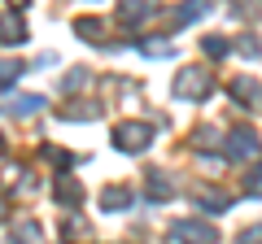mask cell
Wrapping results in <instances>:
<instances>
[{
    "mask_svg": "<svg viewBox=\"0 0 262 244\" xmlns=\"http://www.w3.org/2000/svg\"><path fill=\"white\" fill-rule=\"evenodd\" d=\"M170 92H175V101L196 105V101H206V96L214 92V75H210L206 66H184L175 75V83H170Z\"/></svg>",
    "mask_w": 262,
    "mask_h": 244,
    "instance_id": "obj_1",
    "label": "cell"
},
{
    "mask_svg": "<svg viewBox=\"0 0 262 244\" xmlns=\"http://www.w3.org/2000/svg\"><path fill=\"white\" fill-rule=\"evenodd\" d=\"M223 153H227V161H258L262 157V140L249 127H236V131L223 135Z\"/></svg>",
    "mask_w": 262,
    "mask_h": 244,
    "instance_id": "obj_2",
    "label": "cell"
},
{
    "mask_svg": "<svg viewBox=\"0 0 262 244\" xmlns=\"http://www.w3.org/2000/svg\"><path fill=\"white\" fill-rule=\"evenodd\" d=\"M149 144H153L149 122H118V127H114V149L118 153H144Z\"/></svg>",
    "mask_w": 262,
    "mask_h": 244,
    "instance_id": "obj_3",
    "label": "cell"
},
{
    "mask_svg": "<svg viewBox=\"0 0 262 244\" xmlns=\"http://www.w3.org/2000/svg\"><path fill=\"white\" fill-rule=\"evenodd\" d=\"M170 240L175 244H214V227L201 223V218H179V223H170Z\"/></svg>",
    "mask_w": 262,
    "mask_h": 244,
    "instance_id": "obj_4",
    "label": "cell"
},
{
    "mask_svg": "<svg viewBox=\"0 0 262 244\" xmlns=\"http://www.w3.org/2000/svg\"><path fill=\"white\" fill-rule=\"evenodd\" d=\"M227 96H232L241 109H249V113H262V83L258 79H249V75H236L232 83H227Z\"/></svg>",
    "mask_w": 262,
    "mask_h": 244,
    "instance_id": "obj_5",
    "label": "cell"
},
{
    "mask_svg": "<svg viewBox=\"0 0 262 244\" xmlns=\"http://www.w3.org/2000/svg\"><path fill=\"white\" fill-rule=\"evenodd\" d=\"M170 197H175V183H170L166 170H162V166L144 170V201H149V205H166Z\"/></svg>",
    "mask_w": 262,
    "mask_h": 244,
    "instance_id": "obj_6",
    "label": "cell"
},
{
    "mask_svg": "<svg viewBox=\"0 0 262 244\" xmlns=\"http://www.w3.org/2000/svg\"><path fill=\"white\" fill-rule=\"evenodd\" d=\"M27 44V22H22V13H0V48H18Z\"/></svg>",
    "mask_w": 262,
    "mask_h": 244,
    "instance_id": "obj_7",
    "label": "cell"
},
{
    "mask_svg": "<svg viewBox=\"0 0 262 244\" xmlns=\"http://www.w3.org/2000/svg\"><path fill=\"white\" fill-rule=\"evenodd\" d=\"M53 192H57V201H61L66 209H79V205H83V183H79L75 175H66V170L53 179Z\"/></svg>",
    "mask_w": 262,
    "mask_h": 244,
    "instance_id": "obj_8",
    "label": "cell"
},
{
    "mask_svg": "<svg viewBox=\"0 0 262 244\" xmlns=\"http://www.w3.org/2000/svg\"><path fill=\"white\" fill-rule=\"evenodd\" d=\"M153 13H158V0H118V22H127V27L153 18Z\"/></svg>",
    "mask_w": 262,
    "mask_h": 244,
    "instance_id": "obj_9",
    "label": "cell"
},
{
    "mask_svg": "<svg viewBox=\"0 0 262 244\" xmlns=\"http://www.w3.org/2000/svg\"><path fill=\"white\" fill-rule=\"evenodd\" d=\"M127 205H131V188H122V183H110V188H101V209H110V214H122Z\"/></svg>",
    "mask_w": 262,
    "mask_h": 244,
    "instance_id": "obj_10",
    "label": "cell"
},
{
    "mask_svg": "<svg viewBox=\"0 0 262 244\" xmlns=\"http://www.w3.org/2000/svg\"><path fill=\"white\" fill-rule=\"evenodd\" d=\"M5 109H9L13 118H31V113H39V109H44V96H39V92H27V96H13V101L5 105Z\"/></svg>",
    "mask_w": 262,
    "mask_h": 244,
    "instance_id": "obj_11",
    "label": "cell"
},
{
    "mask_svg": "<svg viewBox=\"0 0 262 244\" xmlns=\"http://www.w3.org/2000/svg\"><path fill=\"white\" fill-rule=\"evenodd\" d=\"M196 205L206 209V214H227V209H232V201H227L219 188H210V192H196Z\"/></svg>",
    "mask_w": 262,
    "mask_h": 244,
    "instance_id": "obj_12",
    "label": "cell"
},
{
    "mask_svg": "<svg viewBox=\"0 0 262 244\" xmlns=\"http://www.w3.org/2000/svg\"><path fill=\"white\" fill-rule=\"evenodd\" d=\"M201 13H210V0H188V5H179V13H175V27H188V22H196Z\"/></svg>",
    "mask_w": 262,
    "mask_h": 244,
    "instance_id": "obj_13",
    "label": "cell"
},
{
    "mask_svg": "<svg viewBox=\"0 0 262 244\" xmlns=\"http://www.w3.org/2000/svg\"><path fill=\"white\" fill-rule=\"evenodd\" d=\"M61 118L66 122H92V118H101V105H61Z\"/></svg>",
    "mask_w": 262,
    "mask_h": 244,
    "instance_id": "obj_14",
    "label": "cell"
},
{
    "mask_svg": "<svg viewBox=\"0 0 262 244\" xmlns=\"http://www.w3.org/2000/svg\"><path fill=\"white\" fill-rule=\"evenodd\" d=\"M61 235H66V240H70V235L88 240V235H92V227L83 223V214H79V209H70V214H66V223H61Z\"/></svg>",
    "mask_w": 262,
    "mask_h": 244,
    "instance_id": "obj_15",
    "label": "cell"
},
{
    "mask_svg": "<svg viewBox=\"0 0 262 244\" xmlns=\"http://www.w3.org/2000/svg\"><path fill=\"white\" fill-rule=\"evenodd\" d=\"M22 75H27V66H22V61H0V92H9Z\"/></svg>",
    "mask_w": 262,
    "mask_h": 244,
    "instance_id": "obj_16",
    "label": "cell"
},
{
    "mask_svg": "<svg viewBox=\"0 0 262 244\" xmlns=\"http://www.w3.org/2000/svg\"><path fill=\"white\" fill-rule=\"evenodd\" d=\"M245 197H253V201H262V161H253V170H245Z\"/></svg>",
    "mask_w": 262,
    "mask_h": 244,
    "instance_id": "obj_17",
    "label": "cell"
},
{
    "mask_svg": "<svg viewBox=\"0 0 262 244\" xmlns=\"http://www.w3.org/2000/svg\"><path fill=\"white\" fill-rule=\"evenodd\" d=\"M136 48H140L144 57H170V53H175L170 39H136Z\"/></svg>",
    "mask_w": 262,
    "mask_h": 244,
    "instance_id": "obj_18",
    "label": "cell"
},
{
    "mask_svg": "<svg viewBox=\"0 0 262 244\" xmlns=\"http://www.w3.org/2000/svg\"><path fill=\"white\" fill-rule=\"evenodd\" d=\"M201 53H206V57H214V61H223V57L232 53V44H227L223 35H206V39H201Z\"/></svg>",
    "mask_w": 262,
    "mask_h": 244,
    "instance_id": "obj_19",
    "label": "cell"
},
{
    "mask_svg": "<svg viewBox=\"0 0 262 244\" xmlns=\"http://www.w3.org/2000/svg\"><path fill=\"white\" fill-rule=\"evenodd\" d=\"M35 240H39V223H31V218L13 223V244H35Z\"/></svg>",
    "mask_w": 262,
    "mask_h": 244,
    "instance_id": "obj_20",
    "label": "cell"
},
{
    "mask_svg": "<svg viewBox=\"0 0 262 244\" xmlns=\"http://www.w3.org/2000/svg\"><path fill=\"white\" fill-rule=\"evenodd\" d=\"M75 31H79V39H88V44H105L101 22H92V18H79V22H75Z\"/></svg>",
    "mask_w": 262,
    "mask_h": 244,
    "instance_id": "obj_21",
    "label": "cell"
},
{
    "mask_svg": "<svg viewBox=\"0 0 262 244\" xmlns=\"http://www.w3.org/2000/svg\"><path fill=\"white\" fill-rule=\"evenodd\" d=\"M83 83H88V70H70V75L61 79V87H66V92H79Z\"/></svg>",
    "mask_w": 262,
    "mask_h": 244,
    "instance_id": "obj_22",
    "label": "cell"
},
{
    "mask_svg": "<svg viewBox=\"0 0 262 244\" xmlns=\"http://www.w3.org/2000/svg\"><path fill=\"white\" fill-rule=\"evenodd\" d=\"M236 244H262V223H253V227H245V231L236 235Z\"/></svg>",
    "mask_w": 262,
    "mask_h": 244,
    "instance_id": "obj_23",
    "label": "cell"
},
{
    "mask_svg": "<svg viewBox=\"0 0 262 244\" xmlns=\"http://www.w3.org/2000/svg\"><path fill=\"white\" fill-rule=\"evenodd\" d=\"M192 144H196V149H206V144H210V149H214V144H223V140H219V131H210V127H201Z\"/></svg>",
    "mask_w": 262,
    "mask_h": 244,
    "instance_id": "obj_24",
    "label": "cell"
},
{
    "mask_svg": "<svg viewBox=\"0 0 262 244\" xmlns=\"http://www.w3.org/2000/svg\"><path fill=\"white\" fill-rule=\"evenodd\" d=\"M44 157H48V161H57V166H66V170L79 161V157H70V153H61V149H44Z\"/></svg>",
    "mask_w": 262,
    "mask_h": 244,
    "instance_id": "obj_25",
    "label": "cell"
},
{
    "mask_svg": "<svg viewBox=\"0 0 262 244\" xmlns=\"http://www.w3.org/2000/svg\"><path fill=\"white\" fill-rule=\"evenodd\" d=\"M236 53H241V57H258V53H262V44H258L253 35H245L241 44H236Z\"/></svg>",
    "mask_w": 262,
    "mask_h": 244,
    "instance_id": "obj_26",
    "label": "cell"
},
{
    "mask_svg": "<svg viewBox=\"0 0 262 244\" xmlns=\"http://www.w3.org/2000/svg\"><path fill=\"white\" fill-rule=\"evenodd\" d=\"M258 5H262V0H232V13L245 18V13H258Z\"/></svg>",
    "mask_w": 262,
    "mask_h": 244,
    "instance_id": "obj_27",
    "label": "cell"
}]
</instances>
